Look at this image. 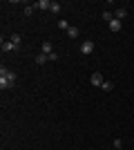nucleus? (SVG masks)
<instances>
[{
	"label": "nucleus",
	"instance_id": "nucleus-1",
	"mask_svg": "<svg viewBox=\"0 0 134 150\" xmlns=\"http://www.w3.org/2000/svg\"><path fill=\"white\" fill-rule=\"evenodd\" d=\"M7 72H9V67H5V65H2V67H0V90H2V92H5V90H11V88H13V83L9 81Z\"/></svg>",
	"mask_w": 134,
	"mask_h": 150
},
{
	"label": "nucleus",
	"instance_id": "nucleus-2",
	"mask_svg": "<svg viewBox=\"0 0 134 150\" xmlns=\"http://www.w3.org/2000/svg\"><path fill=\"white\" fill-rule=\"evenodd\" d=\"M89 81H92V85H96V88H101L103 83H105V79H103V74H101V72H94Z\"/></svg>",
	"mask_w": 134,
	"mask_h": 150
},
{
	"label": "nucleus",
	"instance_id": "nucleus-3",
	"mask_svg": "<svg viewBox=\"0 0 134 150\" xmlns=\"http://www.w3.org/2000/svg\"><path fill=\"white\" fill-rule=\"evenodd\" d=\"M81 52H83V54H92V52H94V40H83Z\"/></svg>",
	"mask_w": 134,
	"mask_h": 150
},
{
	"label": "nucleus",
	"instance_id": "nucleus-4",
	"mask_svg": "<svg viewBox=\"0 0 134 150\" xmlns=\"http://www.w3.org/2000/svg\"><path fill=\"white\" fill-rule=\"evenodd\" d=\"M34 7L40 9V11H45V9H49V7H51V0H38V2H34Z\"/></svg>",
	"mask_w": 134,
	"mask_h": 150
},
{
	"label": "nucleus",
	"instance_id": "nucleus-5",
	"mask_svg": "<svg viewBox=\"0 0 134 150\" xmlns=\"http://www.w3.org/2000/svg\"><path fill=\"white\" fill-rule=\"evenodd\" d=\"M18 47L11 43V40H2V52H16Z\"/></svg>",
	"mask_w": 134,
	"mask_h": 150
},
{
	"label": "nucleus",
	"instance_id": "nucleus-6",
	"mask_svg": "<svg viewBox=\"0 0 134 150\" xmlns=\"http://www.w3.org/2000/svg\"><path fill=\"white\" fill-rule=\"evenodd\" d=\"M125 16H128V9H123V7H119V9L114 11V18H116V20H123Z\"/></svg>",
	"mask_w": 134,
	"mask_h": 150
},
{
	"label": "nucleus",
	"instance_id": "nucleus-7",
	"mask_svg": "<svg viewBox=\"0 0 134 150\" xmlns=\"http://www.w3.org/2000/svg\"><path fill=\"white\" fill-rule=\"evenodd\" d=\"M121 27H123V23H121V20H112V23H109V29H112V31H121Z\"/></svg>",
	"mask_w": 134,
	"mask_h": 150
},
{
	"label": "nucleus",
	"instance_id": "nucleus-8",
	"mask_svg": "<svg viewBox=\"0 0 134 150\" xmlns=\"http://www.w3.org/2000/svg\"><path fill=\"white\" fill-rule=\"evenodd\" d=\"M47 61H49V56H47V54H43V52H40L38 56H36V65H45Z\"/></svg>",
	"mask_w": 134,
	"mask_h": 150
},
{
	"label": "nucleus",
	"instance_id": "nucleus-9",
	"mask_svg": "<svg viewBox=\"0 0 134 150\" xmlns=\"http://www.w3.org/2000/svg\"><path fill=\"white\" fill-rule=\"evenodd\" d=\"M43 54H54V47H51V43H43Z\"/></svg>",
	"mask_w": 134,
	"mask_h": 150
},
{
	"label": "nucleus",
	"instance_id": "nucleus-10",
	"mask_svg": "<svg viewBox=\"0 0 134 150\" xmlns=\"http://www.w3.org/2000/svg\"><path fill=\"white\" fill-rule=\"evenodd\" d=\"M60 9H63V7H60V2H51V7H49L51 13H60Z\"/></svg>",
	"mask_w": 134,
	"mask_h": 150
},
{
	"label": "nucleus",
	"instance_id": "nucleus-11",
	"mask_svg": "<svg viewBox=\"0 0 134 150\" xmlns=\"http://www.w3.org/2000/svg\"><path fill=\"white\" fill-rule=\"evenodd\" d=\"M9 40H11L16 47H20V34H11V38H9Z\"/></svg>",
	"mask_w": 134,
	"mask_h": 150
},
{
	"label": "nucleus",
	"instance_id": "nucleus-12",
	"mask_svg": "<svg viewBox=\"0 0 134 150\" xmlns=\"http://www.w3.org/2000/svg\"><path fill=\"white\" fill-rule=\"evenodd\" d=\"M101 88L105 90V92H109V90L114 88V83H112V81H105V83H103V85H101Z\"/></svg>",
	"mask_w": 134,
	"mask_h": 150
},
{
	"label": "nucleus",
	"instance_id": "nucleus-13",
	"mask_svg": "<svg viewBox=\"0 0 134 150\" xmlns=\"http://www.w3.org/2000/svg\"><path fill=\"white\" fill-rule=\"evenodd\" d=\"M67 34H69L72 38H76V36H78V27H69V29H67Z\"/></svg>",
	"mask_w": 134,
	"mask_h": 150
},
{
	"label": "nucleus",
	"instance_id": "nucleus-14",
	"mask_svg": "<svg viewBox=\"0 0 134 150\" xmlns=\"http://www.w3.org/2000/svg\"><path fill=\"white\" fill-rule=\"evenodd\" d=\"M58 27H60V29H69V23H67V20H58Z\"/></svg>",
	"mask_w": 134,
	"mask_h": 150
},
{
	"label": "nucleus",
	"instance_id": "nucleus-15",
	"mask_svg": "<svg viewBox=\"0 0 134 150\" xmlns=\"http://www.w3.org/2000/svg\"><path fill=\"white\" fill-rule=\"evenodd\" d=\"M36 11V7L34 5H29V7H25V16H32V13Z\"/></svg>",
	"mask_w": 134,
	"mask_h": 150
},
{
	"label": "nucleus",
	"instance_id": "nucleus-16",
	"mask_svg": "<svg viewBox=\"0 0 134 150\" xmlns=\"http://www.w3.org/2000/svg\"><path fill=\"white\" fill-rule=\"evenodd\" d=\"M103 20H107V23H112V20H114V18H112V11H103Z\"/></svg>",
	"mask_w": 134,
	"mask_h": 150
},
{
	"label": "nucleus",
	"instance_id": "nucleus-17",
	"mask_svg": "<svg viewBox=\"0 0 134 150\" xmlns=\"http://www.w3.org/2000/svg\"><path fill=\"white\" fill-rule=\"evenodd\" d=\"M121 146H123V144H121V139H114V148H116V150H121Z\"/></svg>",
	"mask_w": 134,
	"mask_h": 150
}]
</instances>
